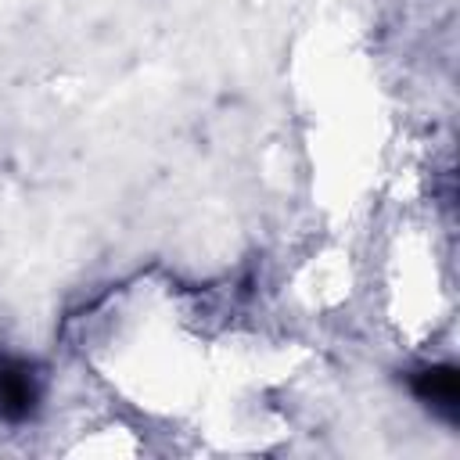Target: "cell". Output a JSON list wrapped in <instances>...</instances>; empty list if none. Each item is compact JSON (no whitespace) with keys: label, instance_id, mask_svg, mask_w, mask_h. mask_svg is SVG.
Masks as SVG:
<instances>
[{"label":"cell","instance_id":"1","mask_svg":"<svg viewBox=\"0 0 460 460\" xmlns=\"http://www.w3.org/2000/svg\"><path fill=\"white\" fill-rule=\"evenodd\" d=\"M40 402L36 374L25 359H4L0 363V417L4 420H29Z\"/></svg>","mask_w":460,"mask_h":460},{"label":"cell","instance_id":"2","mask_svg":"<svg viewBox=\"0 0 460 460\" xmlns=\"http://www.w3.org/2000/svg\"><path fill=\"white\" fill-rule=\"evenodd\" d=\"M413 395L449 417H456V406H460V377H456V367L442 363V367H424L420 374H413Z\"/></svg>","mask_w":460,"mask_h":460}]
</instances>
